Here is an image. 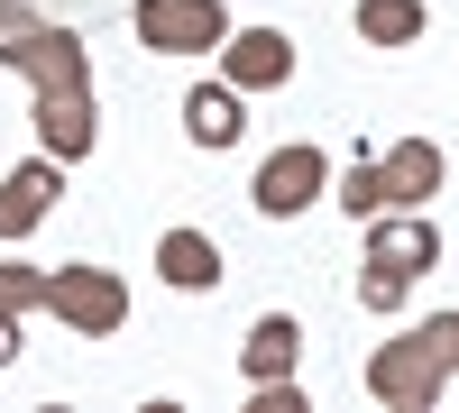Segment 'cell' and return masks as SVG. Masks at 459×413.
<instances>
[{"label": "cell", "instance_id": "cell-1", "mask_svg": "<svg viewBox=\"0 0 459 413\" xmlns=\"http://www.w3.org/2000/svg\"><path fill=\"white\" fill-rule=\"evenodd\" d=\"M0 65H19L37 83V147L56 166H83L92 157V56L74 28H47L37 10H0Z\"/></svg>", "mask_w": 459, "mask_h": 413}, {"label": "cell", "instance_id": "cell-2", "mask_svg": "<svg viewBox=\"0 0 459 413\" xmlns=\"http://www.w3.org/2000/svg\"><path fill=\"white\" fill-rule=\"evenodd\" d=\"M37 313H56L74 340H110V331L129 322V285L110 267H47V294H37Z\"/></svg>", "mask_w": 459, "mask_h": 413}, {"label": "cell", "instance_id": "cell-3", "mask_svg": "<svg viewBox=\"0 0 459 413\" xmlns=\"http://www.w3.org/2000/svg\"><path fill=\"white\" fill-rule=\"evenodd\" d=\"M441 386H450V367H441V349L423 340V331H404V340L368 349V395H377V404H395V413H432Z\"/></svg>", "mask_w": 459, "mask_h": 413}, {"label": "cell", "instance_id": "cell-4", "mask_svg": "<svg viewBox=\"0 0 459 413\" xmlns=\"http://www.w3.org/2000/svg\"><path fill=\"white\" fill-rule=\"evenodd\" d=\"M129 28H138L147 56H221L230 10H221V0H138Z\"/></svg>", "mask_w": 459, "mask_h": 413}, {"label": "cell", "instance_id": "cell-5", "mask_svg": "<svg viewBox=\"0 0 459 413\" xmlns=\"http://www.w3.org/2000/svg\"><path fill=\"white\" fill-rule=\"evenodd\" d=\"M331 194V157L313 138H294V147H276V157L257 166V184H248V202H257V220H294V211H313Z\"/></svg>", "mask_w": 459, "mask_h": 413}, {"label": "cell", "instance_id": "cell-6", "mask_svg": "<svg viewBox=\"0 0 459 413\" xmlns=\"http://www.w3.org/2000/svg\"><path fill=\"white\" fill-rule=\"evenodd\" d=\"M368 230V267H386V276H423V267H441V220H423V211H377V220H359Z\"/></svg>", "mask_w": 459, "mask_h": 413}, {"label": "cell", "instance_id": "cell-7", "mask_svg": "<svg viewBox=\"0 0 459 413\" xmlns=\"http://www.w3.org/2000/svg\"><path fill=\"white\" fill-rule=\"evenodd\" d=\"M221 83H239V92L294 83V37L285 28H230L221 37Z\"/></svg>", "mask_w": 459, "mask_h": 413}, {"label": "cell", "instance_id": "cell-8", "mask_svg": "<svg viewBox=\"0 0 459 413\" xmlns=\"http://www.w3.org/2000/svg\"><path fill=\"white\" fill-rule=\"evenodd\" d=\"M56 194H65V166L47 157V147H37L28 166H10V175H0V248H19L37 220L56 211Z\"/></svg>", "mask_w": 459, "mask_h": 413}, {"label": "cell", "instance_id": "cell-9", "mask_svg": "<svg viewBox=\"0 0 459 413\" xmlns=\"http://www.w3.org/2000/svg\"><path fill=\"white\" fill-rule=\"evenodd\" d=\"M157 276H166L175 294H212V285L230 276V257H221V239H212V230H194V220H175V230L157 239Z\"/></svg>", "mask_w": 459, "mask_h": 413}, {"label": "cell", "instance_id": "cell-10", "mask_svg": "<svg viewBox=\"0 0 459 413\" xmlns=\"http://www.w3.org/2000/svg\"><path fill=\"white\" fill-rule=\"evenodd\" d=\"M377 166H386V202H395V211H423V202L441 194V175H450L441 138H395Z\"/></svg>", "mask_w": 459, "mask_h": 413}, {"label": "cell", "instance_id": "cell-11", "mask_svg": "<svg viewBox=\"0 0 459 413\" xmlns=\"http://www.w3.org/2000/svg\"><path fill=\"white\" fill-rule=\"evenodd\" d=\"M184 138L194 147H239L248 138V92L239 83H194L184 92Z\"/></svg>", "mask_w": 459, "mask_h": 413}, {"label": "cell", "instance_id": "cell-12", "mask_svg": "<svg viewBox=\"0 0 459 413\" xmlns=\"http://www.w3.org/2000/svg\"><path fill=\"white\" fill-rule=\"evenodd\" d=\"M294 358H303V322H294V313H257L248 340H239V377H248V386L294 377Z\"/></svg>", "mask_w": 459, "mask_h": 413}, {"label": "cell", "instance_id": "cell-13", "mask_svg": "<svg viewBox=\"0 0 459 413\" xmlns=\"http://www.w3.org/2000/svg\"><path fill=\"white\" fill-rule=\"evenodd\" d=\"M423 28H432L423 0H359V37H368V47H413Z\"/></svg>", "mask_w": 459, "mask_h": 413}, {"label": "cell", "instance_id": "cell-14", "mask_svg": "<svg viewBox=\"0 0 459 413\" xmlns=\"http://www.w3.org/2000/svg\"><path fill=\"white\" fill-rule=\"evenodd\" d=\"M340 211H350V220H377V211H395V202H386V166H377V157H359L350 175H340Z\"/></svg>", "mask_w": 459, "mask_h": 413}, {"label": "cell", "instance_id": "cell-15", "mask_svg": "<svg viewBox=\"0 0 459 413\" xmlns=\"http://www.w3.org/2000/svg\"><path fill=\"white\" fill-rule=\"evenodd\" d=\"M37 294H47V267H19V257H0V313H37Z\"/></svg>", "mask_w": 459, "mask_h": 413}, {"label": "cell", "instance_id": "cell-16", "mask_svg": "<svg viewBox=\"0 0 459 413\" xmlns=\"http://www.w3.org/2000/svg\"><path fill=\"white\" fill-rule=\"evenodd\" d=\"M404 294H413L404 276H386V267H359V304H368L377 322H395V313H404Z\"/></svg>", "mask_w": 459, "mask_h": 413}, {"label": "cell", "instance_id": "cell-17", "mask_svg": "<svg viewBox=\"0 0 459 413\" xmlns=\"http://www.w3.org/2000/svg\"><path fill=\"white\" fill-rule=\"evenodd\" d=\"M413 331H423V340L441 349V367L459 377V313H432V322H413Z\"/></svg>", "mask_w": 459, "mask_h": 413}, {"label": "cell", "instance_id": "cell-18", "mask_svg": "<svg viewBox=\"0 0 459 413\" xmlns=\"http://www.w3.org/2000/svg\"><path fill=\"white\" fill-rule=\"evenodd\" d=\"M19 358V313H0V367Z\"/></svg>", "mask_w": 459, "mask_h": 413}, {"label": "cell", "instance_id": "cell-19", "mask_svg": "<svg viewBox=\"0 0 459 413\" xmlns=\"http://www.w3.org/2000/svg\"><path fill=\"white\" fill-rule=\"evenodd\" d=\"M0 10H37V0H0Z\"/></svg>", "mask_w": 459, "mask_h": 413}]
</instances>
